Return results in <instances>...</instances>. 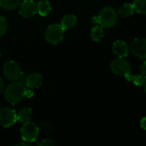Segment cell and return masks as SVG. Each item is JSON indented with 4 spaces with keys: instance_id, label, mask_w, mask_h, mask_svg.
<instances>
[{
    "instance_id": "9",
    "label": "cell",
    "mask_w": 146,
    "mask_h": 146,
    "mask_svg": "<svg viewBox=\"0 0 146 146\" xmlns=\"http://www.w3.org/2000/svg\"><path fill=\"white\" fill-rule=\"evenodd\" d=\"M20 15L24 18H31L38 13L37 3L34 0H25L19 8Z\"/></svg>"
},
{
    "instance_id": "6",
    "label": "cell",
    "mask_w": 146,
    "mask_h": 146,
    "mask_svg": "<svg viewBox=\"0 0 146 146\" xmlns=\"http://www.w3.org/2000/svg\"><path fill=\"white\" fill-rule=\"evenodd\" d=\"M111 71L119 76H126L131 74V64L123 57L115 59L110 65Z\"/></svg>"
},
{
    "instance_id": "26",
    "label": "cell",
    "mask_w": 146,
    "mask_h": 146,
    "mask_svg": "<svg viewBox=\"0 0 146 146\" xmlns=\"http://www.w3.org/2000/svg\"><path fill=\"white\" fill-rule=\"evenodd\" d=\"M4 88V84H3V80H2V78L0 77V93L3 91Z\"/></svg>"
},
{
    "instance_id": "12",
    "label": "cell",
    "mask_w": 146,
    "mask_h": 146,
    "mask_svg": "<svg viewBox=\"0 0 146 146\" xmlns=\"http://www.w3.org/2000/svg\"><path fill=\"white\" fill-rule=\"evenodd\" d=\"M37 7L38 13L41 16H46L51 11V5L48 0H39V2L37 3Z\"/></svg>"
},
{
    "instance_id": "5",
    "label": "cell",
    "mask_w": 146,
    "mask_h": 146,
    "mask_svg": "<svg viewBox=\"0 0 146 146\" xmlns=\"http://www.w3.org/2000/svg\"><path fill=\"white\" fill-rule=\"evenodd\" d=\"M21 134L24 141H27L28 143L33 142L37 139L38 136V127L36 124L33 122H24V125L21 128Z\"/></svg>"
},
{
    "instance_id": "1",
    "label": "cell",
    "mask_w": 146,
    "mask_h": 146,
    "mask_svg": "<svg viewBox=\"0 0 146 146\" xmlns=\"http://www.w3.org/2000/svg\"><path fill=\"white\" fill-rule=\"evenodd\" d=\"M118 20L116 11L112 7H104L99 13L98 15L93 16L92 21L95 24H99L103 28L113 27Z\"/></svg>"
},
{
    "instance_id": "3",
    "label": "cell",
    "mask_w": 146,
    "mask_h": 146,
    "mask_svg": "<svg viewBox=\"0 0 146 146\" xmlns=\"http://www.w3.org/2000/svg\"><path fill=\"white\" fill-rule=\"evenodd\" d=\"M65 29L61 24H51L50 25L44 33L45 39L52 44H58L63 40Z\"/></svg>"
},
{
    "instance_id": "25",
    "label": "cell",
    "mask_w": 146,
    "mask_h": 146,
    "mask_svg": "<svg viewBox=\"0 0 146 146\" xmlns=\"http://www.w3.org/2000/svg\"><path fill=\"white\" fill-rule=\"evenodd\" d=\"M140 126H141V127H142L143 129L146 130V116L145 117H144V118L141 120V121H140Z\"/></svg>"
},
{
    "instance_id": "4",
    "label": "cell",
    "mask_w": 146,
    "mask_h": 146,
    "mask_svg": "<svg viewBox=\"0 0 146 146\" xmlns=\"http://www.w3.org/2000/svg\"><path fill=\"white\" fill-rule=\"evenodd\" d=\"M3 72L6 79L10 81H16L22 73L19 64L12 60L8 61L3 64Z\"/></svg>"
},
{
    "instance_id": "20",
    "label": "cell",
    "mask_w": 146,
    "mask_h": 146,
    "mask_svg": "<svg viewBox=\"0 0 146 146\" xmlns=\"http://www.w3.org/2000/svg\"><path fill=\"white\" fill-rule=\"evenodd\" d=\"M7 29H8L7 20L4 17L0 16V37L5 34V33L7 32Z\"/></svg>"
},
{
    "instance_id": "23",
    "label": "cell",
    "mask_w": 146,
    "mask_h": 146,
    "mask_svg": "<svg viewBox=\"0 0 146 146\" xmlns=\"http://www.w3.org/2000/svg\"><path fill=\"white\" fill-rule=\"evenodd\" d=\"M26 80H27V75H26L25 74L21 73V74L19 76V78H18V80H17L16 81H18V82H20V83L25 85V84H26Z\"/></svg>"
},
{
    "instance_id": "19",
    "label": "cell",
    "mask_w": 146,
    "mask_h": 146,
    "mask_svg": "<svg viewBox=\"0 0 146 146\" xmlns=\"http://www.w3.org/2000/svg\"><path fill=\"white\" fill-rule=\"evenodd\" d=\"M146 80L145 77H144L141 74H138V75H132L131 77V81L133 82L134 85L138 86H141L144 85L145 81Z\"/></svg>"
},
{
    "instance_id": "13",
    "label": "cell",
    "mask_w": 146,
    "mask_h": 146,
    "mask_svg": "<svg viewBox=\"0 0 146 146\" xmlns=\"http://www.w3.org/2000/svg\"><path fill=\"white\" fill-rule=\"evenodd\" d=\"M76 22H77V18L75 15H67L63 16V18L62 19L61 25L65 30H68V29L73 28L75 26Z\"/></svg>"
},
{
    "instance_id": "27",
    "label": "cell",
    "mask_w": 146,
    "mask_h": 146,
    "mask_svg": "<svg viewBox=\"0 0 146 146\" xmlns=\"http://www.w3.org/2000/svg\"><path fill=\"white\" fill-rule=\"evenodd\" d=\"M16 145H26V146H28V145H29V144H28V142L25 141V143H19V144H17Z\"/></svg>"
},
{
    "instance_id": "14",
    "label": "cell",
    "mask_w": 146,
    "mask_h": 146,
    "mask_svg": "<svg viewBox=\"0 0 146 146\" xmlns=\"http://www.w3.org/2000/svg\"><path fill=\"white\" fill-rule=\"evenodd\" d=\"M134 11H135V9H134L133 4L126 3L122 4L120 7L119 10H118V13L122 17H129V16L133 15Z\"/></svg>"
},
{
    "instance_id": "11",
    "label": "cell",
    "mask_w": 146,
    "mask_h": 146,
    "mask_svg": "<svg viewBox=\"0 0 146 146\" xmlns=\"http://www.w3.org/2000/svg\"><path fill=\"white\" fill-rule=\"evenodd\" d=\"M43 77L38 73H32L28 75H27L26 84L25 86L30 89L38 88L42 85Z\"/></svg>"
},
{
    "instance_id": "30",
    "label": "cell",
    "mask_w": 146,
    "mask_h": 146,
    "mask_svg": "<svg viewBox=\"0 0 146 146\" xmlns=\"http://www.w3.org/2000/svg\"><path fill=\"white\" fill-rule=\"evenodd\" d=\"M37 1H39V0H37Z\"/></svg>"
},
{
    "instance_id": "22",
    "label": "cell",
    "mask_w": 146,
    "mask_h": 146,
    "mask_svg": "<svg viewBox=\"0 0 146 146\" xmlns=\"http://www.w3.org/2000/svg\"><path fill=\"white\" fill-rule=\"evenodd\" d=\"M139 71H140V74L143 75L144 77L146 78V61L142 63V65L140 66V68H139Z\"/></svg>"
},
{
    "instance_id": "16",
    "label": "cell",
    "mask_w": 146,
    "mask_h": 146,
    "mask_svg": "<svg viewBox=\"0 0 146 146\" xmlns=\"http://www.w3.org/2000/svg\"><path fill=\"white\" fill-rule=\"evenodd\" d=\"M20 5V0H0V7L6 10L15 9Z\"/></svg>"
},
{
    "instance_id": "18",
    "label": "cell",
    "mask_w": 146,
    "mask_h": 146,
    "mask_svg": "<svg viewBox=\"0 0 146 146\" xmlns=\"http://www.w3.org/2000/svg\"><path fill=\"white\" fill-rule=\"evenodd\" d=\"M133 4L136 12L146 15V0H134Z\"/></svg>"
},
{
    "instance_id": "29",
    "label": "cell",
    "mask_w": 146,
    "mask_h": 146,
    "mask_svg": "<svg viewBox=\"0 0 146 146\" xmlns=\"http://www.w3.org/2000/svg\"><path fill=\"white\" fill-rule=\"evenodd\" d=\"M0 56H1V53H0Z\"/></svg>"
},
{
    "instance_id": "28",
    "label": "cell",
    "mask_w": 146,
    "mask_h": 146,
    "mask_svg": "<svg viewBox=\"0 0 146 146\" xmlns=\"http://www.w3.org/2000/svg\"><path fill=\"white\" fill-rule=\"evenodd\" d=\"M144 88H145V93H146V80L145 81V83H144Z\"/></svg>"
},
{
    "instance_id": "10",
    "label": "cell",
    "mask_w": 146,
    "mask_h": 146,
    "mask_svg": "<svg viewBox=\"0 0 146 146\" xmlns=\"http://www.w3.org/2000/svg\"><path fill=\"white\" fill-rule=\"evenodd\" d=\"M130 49L127 44L123 40H117L113 44V52L118 57H126L128 56Z\"/></svg>"
},
{
    "instance_id": "17",
    "label": "cell",
    "mask_w": 146,
    "mask_h": 146,
    "mask_svg": "<svg viewBox=\"0 0 146 146\" xmlns=\"http://www.w3.org/2000/svg\"><path fill=\"white\" fill-rule=\"evenodd\" d=\"M104 33L101 26H95L91 30V37L96 42L100 41L104 38Z\"/></svg>"
},
{
    "instance_id": "2",
    "label": "cell",
    "mask_w": 146,
    "mask_h": 146,
    "mask_svg": "<svg viewBox=\"0 0 146 146\" xmlns=\"http://www.w3.org/2000/svg\"><path fill=\"white\" fill-rule=\"evenodd\" d=\"M26 89L25 85L18 81H14L5 88L4 98L10 104H17L24 98Z\"/></svg>"
},
{
    "instance_id": "15",
    "label": "cell",
    "mask_w": 146,
    "mask_h": 146,
    "mask_svg": "<svg viewBox=\"0 0 146 146\" xmlns=\"http://www.w3.org/2000/svg\"><path fill=\"white\" fill-rule=\"evenodd\" d=\"M33 112L29 108H23L17 113V121L21 122L29 121L32 118Z\"/></svg>"
},
{
    "instance_id": "7",
    "label": "cell",
    "mask_w": 146,
    "mask_h": 146,
    "mask_svg": "<svg viewBox=\"0 0 146 146\" xmlns=\"http://www.w3.org/2000/svg\"><path fill=\"white\" fill-rule=\"evenodd\" d=\"M17 121V114L9 108H3L0 110V126L9 127L13 126Z\"/></svg>"
},
{
    "instance_id": "24",
    "label": "cell",
    "mask_w": 146,
    "mask_h": 146,
    "mask_svg": "<svg viewBox=\"0 0 146 146\" xmlns=\"http://www.w3.org/2000/svg\"><path fill=\"white\" fill-rule=\"evenodd\" d=\"M33 96V92L31 91V89L30 88H27L26 89V92H25V97H27V98H32Z\"/></svg>"
},
{
    "instance_id": "21",
    "label": "cell",
    "mask_w": 146,
    "mask_h": 146,
    "mask_svg": "<svg viewBox=\"0 0 146 146\" xmlns=\"http://www.w3.org/2000/svg\"><path fill=\"white\" fill-rule=\"evenodd\" d=\"M54 145H55V143L51 139H43L38 143V145L40 146H51Z\"/></svg>"
},
{
    "instance_id": "8",
    "label": "cell",
    "mask_w": 146,
    "mask_h": 146,
    "mask_svg": "<svg viewBox=\"0 0 146 146\" xmlns=\"http://www.w3.org/2000/svg\"><path fill=\"white\" fill-rule=\"evenodd\" d=\"M130 50L136 57L146 60V38H135L131 44Z\"/></svg>"
}]
</instances>
